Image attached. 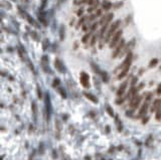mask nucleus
Instances as JSON below:
<instances>
[{
	"mask_svg": "<svg viewBox=\"0 0 161 160\" xmlns=\"http://www.w3.org/2000/svg\"><path fill=\"white\" fill-rule=\"evenodd\" d=\"M81 83L84 86L85 88H89L90 85H89V76L86 74V73H82L81 74Z\"/></svg>",
	"mask_w": 161,
	"mask_h": 160,
	"instance_id": "obj_5",
	"label": "nucleus"
},
{
	"mask_svg": "<svg viewBox=\"0 0 161 160\" xmlns=\"http://www.w3.org/2000/svg\"><path fill=\"white\" fill-rule=\"evenodd\" d=\"M89 35H90V34H87V35H85L84 38H83V42H86V41H87V39L89 38Z\"/></svg>",
	"mask_w": 161,
	"mask_h": 160,
	"instance_id": "obj_18",
	"label": "nucleus"
},
{
	"mask_svg": "<svg viewBox=\"0 0 161 160\" xmlns=\"http://www.w3.org/2000/svg\"><path fill=\"white\" fill-rule=\"evenodd\" d=\"M124 46H125V41H124V39H123V40H120V43L116 46V50L113 53V57H116L119 53H121V50H122V48L124 47Z\"/></svg>",
	"mask_w": 161,
	"mask_h": 160,
	"instance_id": "obj_6",
	"label": "nucleus"
},
{
	"mask_svg": "<svg viewBox=\"0 0 161 160\" xmlns=\"http://www.w3.org/2000/svg\"><path fill=\"white\" fill-rule=\"evenodd\" d=\"M121 35H122V30L116 31L115 34L112 36V40H111V42H110V47H111V48H114L115 46H117V43H118V41L120 40Z\"/></svg>",
	"mask_w": 161,
	"mask_h": 160,
	"instance_id": "obj_2",
	"label": "nucleus"
},
{
	"mask_svg": "<svg viewBox=\"0 0 161 160\" xmlns=\"http://www.w3.org/2000/svg\"><path fill=\"white\" fill-rule=\"evenodd\" d=\"M82 12H83V10H80V11H79V13H78V14H79V15H81V14H82Z\"/></svg>",
	"mask_w": 161,
	"mask_h": 160,
	"instance_id": "obj_23",
	"label": "nucleus"
},
{
	"mask_svg": "<svg viewBox=\"0 0 161 160\" xmlns=\"http://www.w3.org/2000/svg\"><path fill=\"white\" fill-rule=\"evenodd\" d=\"M95 41H96V36H93L92 42H91V46H94V43H95Z\"/></svg>",
	"mask_w": 161,
	"mask_h": 160,
	"instance_id": "obj_19",
	"label": "nucleus"
},
{
	"mask_svg": "<svg viewBox=\"0 0 161 160\" xmlns=\"http://www.w3.org/2000/svg\"><path fill=\"white\" fill-rule=\"evenodd\" d=\"M86 160H91V159H90V157H86Z\"/></svg>",
	"mask_w": 161,
	"mask_h": 160,
	"instance_id": "obj_24",
	"label": "nucleus"
},
{
	"mask_svg": "<svg viewBox=\"0 0 161 160\" xmlns=\"http://www.w3.org/2000/svg\"><path fill=\"white\" fill-rule=\"evenodd\" d=\"M157 95H161V84L158 86V89H157Z\"/></svg>",
	"mask_w": 161,
	"mask_h": 160,
	"instance_id": "obj_17",
	"label": "nucleus"
},
{
	"mask_svg": "<svg viewBox=\"0 0 161 160\" xmlns=\"http://www.w3.org/2000/svg\"><path fill=\"white\" fill-rule=\"evenodd\" d=\"M18 9H19V12L21 13V15H22L23 17H25V18H26V19L28 20V22L31 23V24H33L34 26H37V24H36V22H35V21H34V20H33V19L31 18L30 16H29V15H28V14H27V13H26V12H25V11H23V10H22V9H21V8H18Z\"/></svg>",
	"mask_w": 161,
	"mask_h": 160,
	"instance_id": "obj_7",
	"label": "nucleus"
},
{
	"mask_svg": "<svg viewBox=\"0 0 161 160\" xmlns=\"http://www.w3.org/2000/svg\"><path fill=\"white\" fill-rule=\"evenodd\" d=\"M148 101H146L145 103H144V105L142 106V108H141V110H140V112H139L138 114V118H141V117H143L144 115L147 113V109H148Z\"/></svg>",
	"mask_w": 161,
	"mask_h": 160,
	"instance_id": "obj_8",
	"label": "nucleus"
},
{
	"mask_svg": "<svg viewBox=\"0 0 161 160\" xmlns=\"http://www.w3.org/2000/svg\"><path fill=\"white\" fill-rule=\"evenodd\" d=\"M131 61H132V53H128L126 60L123 62L122 69H127V71H128L131 66Z\"/></svg>",
	"mask_w": 161,
	"mask_h": 160,
	"instance_id": "obj_4",
	"label": "nucleus"
},
{
	"mask_svg": "<svg viewBox=\"0 0 161 160\" xmlns=\"http://www.w3.org/2000/svg\"><path fill=\"white\" fill-rule=\"evenodd\" d=\"M97 25H98L97 23H95V24L93 25V27H92V31H95V29H96V27H97Z\"/></svg>",
	"mask_w": 161,
	"mask_h": 160,
	"instance_id": "obj_20",
	"label": "nucleus"
},
{
	"mask_svg": "<svg viewBox=\"0 0 161 160\" xmlns=\"http://www.w3.org/2000/svg\"><path fill=\"white\" fill-rule=\"evenodd\" d=\"M156 119L158 120V121H160L161 120V103L158 105V107L156 108Z\"/></svg>",
	"mask_w": 161,
	"mask_h": 160,
	"instance_id": "obj_11",
	"label": "nucleus"
},
{
	"mask_svg": "<svg viewBox=\"0 0 161 160\" xmlns=\"http://www.w3.org/2000/svg\"><path fill=\"white\" fill-rule=\"evenodd\" d=\"M119 25H120V20H118V21H116L115 23H113L112 25H111V27H110V29L108 30V33L107 35H106V38H105V41L108 42V41H110V39L111 37L115 34V32L117 31L118 29V27H119Z\"/></svg>",
	"mask_w": 161,
	"mask_h": 160,
	"instance_id": "obj_1",
	"label": "nucleus"
},
{
	"mask_svg": "<svg viewBox=\"0 0 161 160\" xmlns=\"http://www.w3.org/2000/svg\"><path fill=\"white\" fill-rule=\"evenodd\" d=\"M147 121H148V117H147V118H145V119L143 120V124H145V123L147 122Z\"/></svg>",
	"mask_w": 161,
	"mask_h": 160,
	"instance_id": "obj_22",
	"label": "nucleus"
},
{
	"mask_svg": "<svg viewBox=\"0 0 161 160\" xmlns=\"http://www.w3.org/2000/svg\"><path fill=\"white\" fill-rule=\"evenodd\" d=\"M103 7L105 8L106 10H108L109 8L111 7V3H110V2H107V1H105V2L103 3Z\"/></svg>",
	"mask_w": 161,
	"mask_h": 160,
	"instance_id": "obj_14",
	"label": "nucleus"
},
{
	"mask_svg": "<svg viewBox=\"0 0 161 160\" xmlns=\"http://www.w3.org/2000/svg\"><path fill=\"white\" fill-rule=\"evenodd\" d=\"M157 60H156V59H155V60H152V61H151V62H150V63H149V67H150V68H153L154 66H156V65H157Z\"/></svg>",
	"mask_w": 161,
	"mask_h": 160,
	"instance_id": "obj_15",
	"label": "nucleus"
},
{
	"mask_svg": "<svg viewBox=\"0 0 161 160\" xmlns=\"http://www.w3.org/2000/svg\"><path fill=\"white\" fill-rule=\"evenodd\" d=\"M141 100H142V97H141V96H134V97L131 99L130 107L133 109V110H135V109L139 106V104H140Z\"/></svg>",
	"mask_w": 161,
	"mask_h": 160,
	"instance_id": "obj_3",
	"label": "nucleus"
},
{
	"mask_svg": "<svg viewBox=\"0 0 161 160\" xmlns=\"http://www.w3.org/2000/svg\"><path fill=\"white\" fill-rule=\"evenodd\" d=\"M55 66H56L57 68H60V71H61V72H63V71H62V67H61V61H59V60L55 61Z\"/></svg>",
	"mask_w": 161,
	"mask_h": 160,
	"instance_id": "obj_16",
	"label": "nucleus"
},
{
	"mask_svg": "<svg viewBox=\"0 0 161 160\" xmlns=\"http://www.w3.org/2000/svg\"><path fill=\"white\" fill-rule=\"evenodd\" d=\"M101 14H102V11H101V10H97V14H96V15L100 16Z\"/></svg>",
	"mask_w": 161,
	"mask_h": 160,
	"instance_id": "obj_21",
	"label": "nucleus"
},
{
	"mask_svg": "<svg viewBox=\"0 0 161 160\" xmlns=\"http://www.w3.org/2000/svg\"><path fill=\"white\" fill-rule=\"evenodd\" d=\"M85 96L88 98L89 100H91L93 103H98V99L95 97V96H93L92 94H89V93H85Z\"/></svg>",
	"mask_w": 161,
	"mask_h": 160,
	"instance_id": "obj_10",
	"label": "nucleus"
},
{
	"mask_svg": "<svg viewBox=\"0 0 161 160\" xmlns=\"http://www.w3.org/2000/svg\"><path fill=\"white\" fill-rule=\"evenodd\" d=\"M106 110H107L108 114L110 115L111 117H114V112H113V110H112V108L109 106V105H107L106 106Z\"/></svg>",
	"mask_w": 161,
	"mask_h": 160,
	"instance_id": "obj_12",
	"label": "nucleus"
},
{
	"mask_svg": "<svg viewBox=\"0 0 161 160\" xmlns=\"http://www.w3.org/2000/svg\"><path fill=\"white\" fill-rule=\"evenodd\" d=\"M108 24H109V22H106V23H105V25L103 26V28H102V30H101V33H100V36H101V37H103V35H104L105 31H106V29L108 28Z\"/></svg>",
	"mask_w": 161,
	"mask_h": 160,
	"instance_id": "obj_13",
	"label": "nucleus"
},
{
	"mask_svg": "<svg viewBox=\"0 0 161 160\" xmlns=\"http://www.w3.org/2000/svg\"><path fill=\"white\" fill-rule=\"evenodd\" d=\"M126 87H127V82H125L124 84H122L120 86V88H119V90L117 92V95H118V97H121L123 94H124V92L126 90Z\"/></svg>",
	"mask_w": 161,
	"mask_h": 160,
	"instance_id": "obj_9",
	"label": "nucleus"
}]
</instances>
